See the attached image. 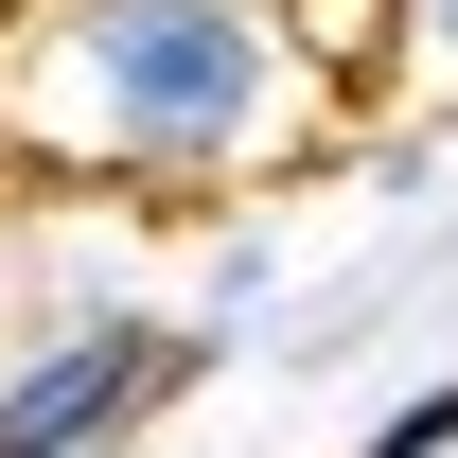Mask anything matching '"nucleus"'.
Segmentation results:
<instances>
[{
  "label": "nucleus",
  "instance_id": "nucleus-4",
  "mask_svg": "<svg viewBox=\"0 0 458 458\" xmlns=\"http://www.w3.org/2000/svg\"><path fill=\"white\" fill-rule=\"evenodd\" d=\"M352 458H458V370H423L388 423H352Z\"/></svg>",
  "mask_w": 458,
  "mask_h": 458
},
{
  "label": "nucleus",
  "instance_id": "nucleus-2",
  "mask_svg": "<svg viewBox=\"0 0 458 458\" xmlns=\"http://www.w3.org/2000/svg\"><path fill=\"white\" fill-rule=\"evenodd\" d=\"M229 370L212 318H141V300H89L0 370V458H141L159 405H194Z\"/></svg>",
  "mask_w": 458,
  "mask_h": 458
},
{
  "label": "nucleus",
  "instance_id": "nucleus-3",
  "mask_svg": "<svg viewBox=\"0 0 458 458\" xmlns=\"http://www.w3.org/2000/svg\"><path fill=\"white\" fill-rule=\"evenodd\" d=\"M388 89H441L458 106V0H388Z\"/></svg>",
  "mask_w": 458,
  "mask_h": 458
},
{
  "label": "nucleus",
  "instance_id": "nucleus-1",
  "mask_svg": "<svg viewBox=\"0 0 458 458\" xmlns=\"http://www.w3.org/2000/svg\"><path fill=\"white\" fill-rule=\"evenodd\" d=\"M335 141L300 0H0V176L71 194H247Z\"/></svg>",
  "mask_w": 458,
  "mask_h": 458
}]
</instances>
